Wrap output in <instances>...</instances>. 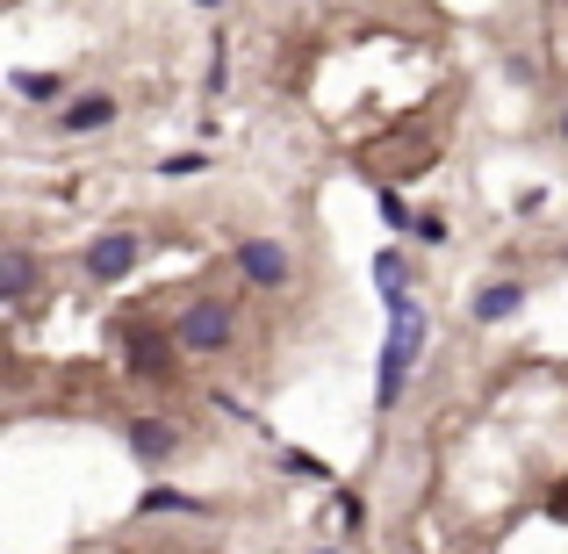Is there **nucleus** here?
<instances>
[{"label": "nucleus", "mask_w": 568, "mask_h": 554, "mask_svg": "<svg viewBox=\"0 0 568 554\" xmlns=\"http://www.w3.org/2000/svg\"><path fill=\"white\" fill-rule=\"evenodd\" d=\"M518 310H526V281L518 274H497L468 295V324H511Z\"/></svg>", "instance_id": "nucleus-7"}, {"label": "nucleus", "mask_w": 568, "mask_h": 554, "mask_svg": "<svg viewBox=\"0 0 568 554\" xmlns=\"http://www.w3.org/2000/svg\"><path fill=\"white\" fill-rule=\"evenodd\" d=\"M231 266L252 281V289H288V281H295V252L281 245V238H237Z\"/></svg>", "instance_id": "nucleus-4"}, {"label": "nucleus", "mask_w": 568, "mask_h": 554, "mask_svg": "<svg viewBox=\"0 0 568 554\" xmlns=\"http://www.w3.org/2000/svg\"><path fill=\"white\" fill-rule=\"evenodd\" d=\"M123 440H130V454H138L144 469H166V461L181 454V440H187V432L173 425V417H130V425H123Z\"/></svg>", "instance_id": "nucleus-6"}, {"label": "nucleus", "mask_w": 568, "mask_h": 554, "mask_svg": "<svg viewBox=\"0 0 568 554\" xmlns=\"http://www.w3.org/2000/svg\"><path fill=\"white\" fill-rule=\"evenodd\" d=\"M410 238H425V245H446V216H417Z\"/></svg>", "instance_id": "nucleus-16"}, {"label": "nucleus", "mask_w": 568, "mask_h": 554, "mask_svg": "<svg viewBox=\"0 0 568 554\" xmlns=\"http://www.w3.org/2000/svg\"><path fill=\"white\" fill-rule=\"evenodd\" d=\"M281 469H288V475H324V461L317 454H281Z\"/></svg>", "instance_id": "nucleus-17"}, {"label": "nucleus", "mask_w": 568, "mask_h": 554, "mask_svg": "<svg viewBox=\"0 0 568 554\" xmlns=\"http://www.w3.org/2000/svg\"><path fill=\"white\" fill-rule=\"evenodd\" d=\"M410 353H403V346H382V382H375V411H396V403H403V382H410Z\"/></svg>", "instance_id": "nucleus-11"}, {"label": "nucleus", "mask_w": 568, "mask_h": 554, "mask_svg": "<svg viewBox=\"0 0 568 554\" xmlns=\"http://www.w3.org/2000/svg\"><path fill=\"white\" fill-rule=\"evenodd\" d=\"M338 518H346V533H361V526H367V504L346 490V497H338Z\"/></svg>", "instance_id": "nucleus-15"}, {"label": "nucleus", "mask_w": 568, "mask_h": 554, "mask_svg": "<svg viewBox=\"0 0 568 554\" xmlns=\"http://www.w3.org/2000/svg\"><path fill=\"white\" fill-rule=\"evenodd\" d=\"M80 266H87V281H94V289H115V281H130L144 266V238L138 231H101L94 245L80 252Z\"/></svg>", "instance_id": "nucleus-3"}, {"label": "nucleus", "mask_w": 568, "mask_h": 554, "mask_svg": "<svg viewBox=\"0 0 568 554\" xmlns=\"http://www.w3.org/2000/svg\"><path fill=\"white\" fill-rule=\"evenodd\" d=\"M194 8H202V14H216V8H223V0H194Z\"/></svg>", "instance_id": "nucleus-19"}, {"label": "nucleus", "mask_w": 568, "mask_h": 554, "mask_svg": "<svg viewBox=\"0 0 568 554\" xmlns=\"http://www.w3.org/2000/svg\"><path fill=\"white\" fill-rule=\"evenodd\" d=\"M115 346H123V367L138 374V382H173V353H181L173 324L123 318V324H115Z\"/></svg>", "instance_id": "nucleus-2"}, {"label": "nucleus", "mask_w": 568, "mask_h": 554, "mask_svg": "<svg viewBox=\"0 0 568 554\" xmlns=\"http://www.w3.org/2000/svg\"><path fill=\"white\" fill-rule=\"evenodd\" d=\"M555 130H561V144H568V101H561V123H555Z\"/></svg>", "instance_id": "nucleus-18"}, {"label": "nucleus", "mask_w": 568, "mask_h": 554, "mask_svg": "<svg viewBox=\"0 0 568 554\" xmlns=\"http://www.w3.org/2000/svg\"><path fill=\"white\" fill-rule=\"evenodd\" d=\"M375 289H382V303H396V295H403V289H410V260H403V252H396V245H388V252H382V260H375Z\"/></svg>", "instance_id": "nucleus-12"}, {"label": "nucleus", "mask_w": 568, "mask_h": 554, "mask_svg": "<svg viewBox=\"0 0 568 554\" xmlns=\"http://www.w3.org/2000/svg\"><path fill=\"white\" fill-rule=\"evenodd\" d=\"M138 512L144 518H209V512H216V504H209V497H187V490H173V483H152V490H144V497H138Z\"/></svg>", "instance_id": "nucleus-9"}, {"label": "nucleus", "mask_w": 568, "mask_h": 554, "mask_svg": "<svg viewBox=\"0 0 568 554\" xmlns=\"http://www.w3.org/2000/svg\"><path fill=\"white\" fill-rule=\"evenodd\" d=\"M173 339H181V353H194V361L231 353L237 346V303H223V295H194V303L173 310Z\"/></svg>", "instance_id": "nucleus-1"}, {"label": "nucleus", "mask_w": 568, "mask_h": 554, "mask_svg": "<svg viewBox=\"0 0 568 554\" xmlns=\"http://www.w3.org/2000/svg\"><path fill=\"white\" fill-rule=\"evenodd\" d=\"M8 87H14V94H22V101H37V109H51V101L65 94V72H43V66H14V72H8Z\"/></svg>", "instance_id": "nucleus-10"}, {"label": "nucleus", "mask_w": 568, "mask_h": 554, "mask_svg": "<svg viewBox=\"0 0 568 554\" xmlns=\"http://www.w3.org/2000/svg\"><path fill=\"white\" fill-rule=\"evenodd\" d=\"M375 209H382V223H388V231H417V209L403 202L396 188H375Z\"/></svg>", "instance_id": "nucleus-13"}, {"label": "nucleus", "mask_w": 568, "mask_h": 554, "mask_svg": "<svg viewBox=\"0 0 568 554\" xmlns=\"http://www.w3.org/2000/svg\"><path fill=\"white\" fill-rule=\"evenodd\" d=\"M115 115H123V101H115L109 87H87V94L58 101V138H94V130H109Z\"/></svg>", "instance_id": "nucleus-5"}, {"label": "nucleus", "mask_w": 568, "mask_h": 554, "mask_svg": "<svg viewBox=\"0 0 568 554\" xmlns=\"http://www.w3.org/2000/svg\"><path fill=\"white\" fill-rule=\"evenodd\" d=\"M303 554H346V547H303Z\"/></svg>", "instance_id": "nucleus-20"}, {"label": "nucleus", "mask_w": 568, "mask_h": 554, "mask_svg": "<svg viewBox=\"0 0 568 554\" xmlns=\"http://www.w3.org/2000/svg\"><path fill=\"white\" fill-rule=\"evenodd\" d=\"M37 274H43V260L29 245H8V252H0V310H22L29 289H37Z\"/></svg>", "instance_id": "nucleus-8"}, {"label": "nucleus", "mask_w": 568, "mask_h": 554, "mask_svg": "<svg viewBox=\"0 0 568 554\" xmlns=\"http://www.w3.org/2000/svg\"><path fill=\"white\" fill-rule=\"evenodd\" d=\"M181 173H209V152H166L159 159V181H181Z\"/></svg>", "instance_id": "nucleus-14"}]
</instances>
